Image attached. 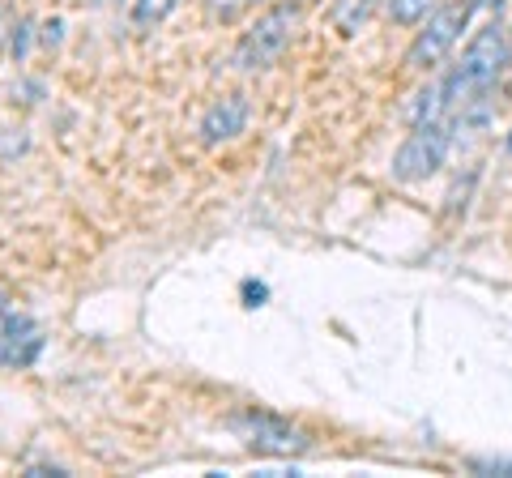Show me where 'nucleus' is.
Wrapping results in <instances>:
<instances>
[{"label": "nucleus", "mask_w": 512, "mask_h": 478, "mask_svg": "<svg viewBox=\"0 0 512 478\" xmlns=\"http://www.w3.org/2000/svg\"><path fill=\"white\" fill-rule=\"evenodd\" d=\"M504 65H508V39H504V26L491 18L483 30H474L470 47L461 52L457 65L448 69V77H440V82H444L448 120H453L457 111H466V107H474V103H483L487 94L495 90V82H500Z\"/></svg>", "instance_id": "obj_1"}, {"label": "nucleus", "mask_w": 512, "mask_h": 478, "mask_svg": "<svg viewBox=\"0 0 512 478\" xmlns=\"http://www.w3.org/2000/svg\"><path fill=\"white\" fill-rule=\"evenodd\" d=\"M295 26H299V5H291V0H282V5H274V9H265L261 18H256L244 30V39L235 43L231 65L239 73H265L269 65H278L282 52L291 47Z\"/></svg>", "instance_id": "obj_2"}, {"label": "nucleus", "mask_w": 512, "mask_h": 478, "mask_svg": "<svg viewBox=\"0 0 512 478\" xmlns=\"http://www.w3.org/2000/svg\"><path fill=\"white\" fill-rule=\"evenodd\" d=\"M470 13H474V0H453V5L436 9L427 18V26L414 35L410 52H406V69L410 73H431L444 65V56L453 52V43L461 39V30L470 26Z\"/></svg>", "instance_id": "obj_3"}, {"label": "nucleus", "mask_w": 512, "mask_h": 478, "mask_svg": "<svg viewBox=\"0 0 512 478\" xmlns=\"http://www.w3.org/2000/svg\"><path fill=\"white\" fill-rule=\"evenodd\" d=\"M448 150H453V124L448 120H431V124H414V133L397 146L393 154V180L402 184H419V180H431L440 167Z\"/></svg>", "instance_id": "obj_4"}, {"label": "nucleus", "mask_w": 512, "mask_h": 478, "mask_svg": "<svg viewBox=\"0 0 512 478\" xmlns=\"http://www.w3.org/2000/svg\"><path fill=\"white\" fill-rule=\"evenodd\" d=\"M231 427L239 432V440L248 444V449L265 453V457H299L312 449L308 432H299L291 419H282L274 410H256V406H244L231 414Z\"/></svg>", "instance_id": "obj_5"}, {"label": "nucleus", "mask_w": 512, "mask_h": 478, "mask_svg": "<svg viewBox=\"0 0 512 478\" xmlns=\"http://www.w3.org/2000/svg\"><path fill=\"white\" fill-rule=\"evenodd\" d=\"M248 124V94H222V99H214L210 107H205L201 116V146H222V141H235L239 133H244Z\"/></svg>", "instance_id": "obj_6"}, {"label": "nucleus", "mask_w": 512, "mask_h": 478, "mask_svg": "<svg viewBox=\"0 0 512 478\" xmlns=\"http://www.w3.org/2000/svg\"><path fill=\"white\" fill-rule=\"evenodd\" d=\"M39 329L30 325V316L13 312L5 299H0V363H30L39 355Z\"/></svg>", "instance_id": "obj_7"}, {"label": "nucleus", "mask_w": 512, "mask_h": 478, "mask_svg": "<svg viewBox=\"0 0 512 478\" xmlns=\"http://www.w3.org/2000/svg\"><path fill=\"white\" fill-rule=\"evenodd\" d=\"M376 5H380V0H338V9H333V26H338L342 35H355Z\"/></svg>", "instance_id": "obj_8"}, {"label": "nucleus", "mask_w": 512, "mask_h": 478, "mask_svg": "<svg viewBox=\"0 0 512 478\" xmlns=\"http://www.w3.org/2000/svg\"><path fill=\"white\" fill-rule=\"evenodd\" d=\"M431 5H436V0H384V9H389V18L397 26H419Z\"/></svg>", "instance_id": "obj_9"}, {"label": "nucleus", "mask_w": 512, "mask_h": 478, "mask_svg": "<svg viewBox=\"0 0 512 478\" xmlns=\"http://www.w3.org/2000/svg\"><path fill=\"white\" fill-rule=\"evenodd\" d=\"M171 9H175V0H133V22L154 26V22H163Z\"/></svg>", "instance_id": "obj_10"}, {"label": "nucleus", "mask_w": 512, "mask_h": 478, "mask_svg": "<svg viewBox=\"0 0 512 478\" xmlns=\"http://www.w3.org/2000/svg\"><path fill=\"white\" fill-rule=\"evenodd\" d=\"M248 5H256V0H205V9H210L214 18H235V13Z\"/></svg>", "instance_id": "obj_11"}, {"label": "nucleus", "mask_w": 512, "mask_h": 478, "mask_svg": "<svg viewBox=\"0 0 512 478\" xmlns=\"http://www.w3.org/2000/svg\"><path fill=\"white\" fill-rule=\"evenodd\" d=\"M239 291H244V304H248V308H261L265 299H269V286H265V282H252V278L239 286Z\"/></svg>", "instance_id": "obj_12"}, {"label": "nucleus", "mask_w": 512, "mask_h": 478, "mask_svg": "<svg viewBox=\"0 0 512 478\" xmlns=\"http://www.w3.org/2000/svg\"><path fill=\"white\" fill-rule=\"evenodd\" d=\"M22 52H26V22L13 26V56H22Z\"/></svg>", "instance_id": "obj_13"}, {"label": "nucleus", "mask_w": 512, "mask_h": 478, "mask_svg": "<svg viewBox=\"0 0 512 478\" xmlns=\"http://www.w3.org/2000/svg\"><path fill=\"white\" fill-rule=\"evenodd\" d=\"M0 47H5V26H0Z\"/></svg>", "instance_id": "obj_14"}, {"label": "nucleus", "mask_w": 512, "mask_h": 478, "mask_svg": "<svg viewBox=\"0 0 512 478\" xmlns=\"http://www.w3.org/2000/svg\"><path fill=\"white\" fill-rule=\"evenodd\" d=\"M508 150H512V137H508Z\"/></svg>", "instance_id": "obj_15"}]
</instances>
